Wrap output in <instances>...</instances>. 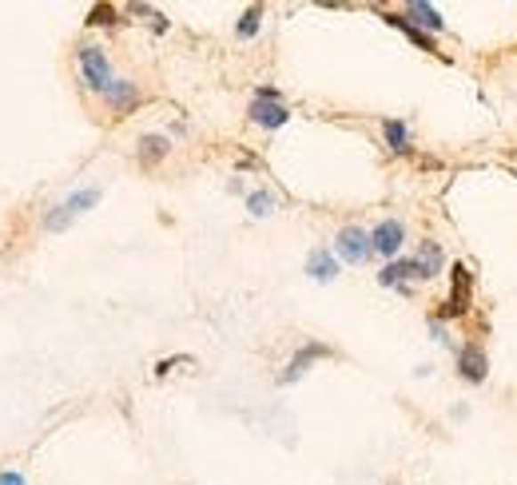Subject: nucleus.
I'll return each mask as SVG.
<instances>
[{
  "mask_svg": "<svg viewBox=\"0 0 517 485\" xmlns=\"http://www.w3.org/2000/svg\"><path fill=\"white\" fill-rule=\"evenodd\" d=\"M76 64H80V84L92 92V96H104V92L112 88L116 72H112V61H108V48L80 44L76 48Z\"/></svg>",
  "mask_w": 517,
  "mask_h": 485,
  "instance_id": "f257e3e1",
  "label": "nucleus"
},
{
  "mask_svg": "<svg viewBox=\"0 0 517 485\" xmlns=\"http://www.w3.org/2000/svg\"><path fill=\"white\" fill-rule=\"evenodd\" d=\"M96 203H100V187H80V191H72L68 199H61L56 207L44 211V231H53V235L68 231V227H72L84 211L96 207Z\"/></svg>",
  "mask_w": 517,
  "mask_h": 485,
  "instance_id": "f03ea898",
  "label": "nucleus"
},
{
  "mask_svg": "<svg viewBox=\"0 0 517 485\" xmlns=\"http://www.w3.org/2000/svg\"><path fill=\"white\" fill-rule=\"evenodd\" d=\"M470 299H473L470 267H465V263H454V267H450V299L442 303L438 319H462V314L470 311Z\"/></svg>",
  "mask_w": 517,
  "mask_h": 485,
  "instance_id": "7ed1b4c3",
  "label": "nucleus"
},
{
  "mask_svg": "<svg viewBox=\"0 0 517 485\" xmlns=\"http://www.w3.org/2000/svg\"><path fill=\"white\" fill-rule=\"evenodd\" d=\"M370 231H362L359 223H346L343 231L335 235V259L338 263H351V267H359V263L370 259Z\"/></svg>",
  "mask_w": 517,
  "mask_h": 485,
  "instance_id": "20e7f679",
  "label": "nucleus"
},
{
  "mask_svg": "<svg viewBox=\"0 0 517 485\" xmlns=\"http://www.w3.org/2000/svg\"><path fill=\"white\" fill-rule=\"evenodd\" d=\"M323 359H335V351H330L327 343H303L299 351L291 354V362L283 366V374H279V382H283V386H291V382H299L303 374L311 370V366H315V362H323Z\"/></svg>",
  "mask_w": 517,
  "mask_h": 485,
  "instance_id": "39448f33",
  "label": "nucleus"
},
{
  "mask_svg": "<svg viewBox=\"0 0 517 485\" xmlns=\"http://www.w3.org/2000/svg\"><path fill=\"white\" fill-rule=\"evenodd\" d=\"M378 283L383 287H394V291H402V295H410V283H426V275H422V267H418V259H390L383 271H378Z\"/></svg>",
  "mask_w": 517,
  "mask_h": 485,
  "instance_id": "423d86ee",
  "label": "nucleus"
},
{
  "mask_svg": "<svg viewBox=\"0 0 517 485\" xmlns=\"http://www.w3.org/2000/svg\"><path fill=\"white\" fill-rule=\"evenodd\" d=\"M402 243H406V227H402V219H383V223L370 231V251L375 255H383V259H398L402 255Z\"/></svg>",
  "mask_w": 517,
  "mask_h": 485,
  "instance_id": "0eeeda50",
  "label": "nucleus"
},
{
  "mask_svg": "<svg viewBox=\"0 0 517 485\" xmlns=\"http://www.w3.org/2000/svg\"><path fill=\"white\" fill-rule=\"evenodd\" d=\"M247 120L263 127V132H279L287 120H291V108L283 104V100H251V108H247Z\"/></svg>",
  "mask_w": 517,
  "mask_h": 485,
  "instance_id": "6e6552de",
  "label": "nucleus"
},
{
  "mask_svg": "<svg viewBox=\"0 0 517 485\" xmlns=\"http://www.w3.org/2000/svg\"><path fill=\"white\" fill-rule=\"evenodd\" d=\"M457 374H462L470 386H481V382H486L489 359H486V351H481L478 343H465L462 351H457Z\"/></svg>",
  "mask_w": 517,
  "mask_h": 485,
  "instance_id": "1a4fd4ad",
  "label": "nucleus"
},
{
  "mask_svg": "<svg viewBox=\"0 0 517 485\" xmlns=\"http://www.w3.org/2000/svg\"><path fill=\"white\" fill-rule=\"evenodd\" d=\"M140 84H132V80H120L116 76L112 80V88L104 92V104H108V112H116V116H128V112H135L140 108Z\"/></svg>",
  "mask_w": 517,
  "mask_h": 485,
  "instance_id": "9d476101",
  "label": "nucleus"
},
{
  "mask_svg": "<svg viewBox=\"0 0 517 485\" xmlns=\"http://www.w3.org/2000/svg\"><path fill=\"white\" fill-rule=\"evenodd\" d=\"M135 159H140V167L143 172H151V167H159L167 156H172V140L167 135H159V132H148V135H140V143H135Z\"/></svg>",
  "mask_w": 517,
  "mask_h": 485,
  "instance_id": "9b49d317",
  "label": "nucleus"
},
{
  "mask_svg": "<svg viewBox=\"0 0 517 485\" xmlns=\"http://www.w3.org/2000/svg\"><path fill=\"white\" fill-rule=\"evenodd\" d=\"M402 16L414 24V28H422V32H426V36H430V32H442V28H446L442 12H438L434 4H426V0H410Z\"/></svg>",
  "mask_w": 517,
  "mask_h": 485,
  "instance_id": "f8f14e48",
  "label": "nucleus"
},
{
  "mask_svg": "<svg viewBox=\"0 0 517 485\" xmlns=\"http://www.w3.org/2000/svg\"><path fill=\"white\" fill-rule=\"evenodd\" d=\"M307 275L315 279V283H335L338 279V259L330 247H315V251L307 255Z\"/></svg>",
  "mask_w": 517,
  "mask_h": 485,
  "instance_id": "ddd939ff",
  "label": "nucleus"
},
{
  "mask_svg": "<svg viewBox=\"0 0 517 485\" xmlns=\"http://www.w3.org/2000/svg\"><path fill=\"white\" fill-rule=\"evenodd\" d=\"M378 16H383V20L390 24V28H398V32H402V36H406V40H414V44H418V48H422V53H438L434 36H426V32H422V28H414V24H410V20H406V16H402V12H378Z\"/></svg>",
  "mask_w": 517,
  "mask_h": 485,
  "instance_id": "4468645a",
  "label": "nucleus"
},
{
  "mask_svg": "<svg viewBox=\"0 0 517 485\" xmlns=\"http://www.w3.org/2000/svg\"><path fill=\"white\" fill-rule=\"evenodd\" d=\"M418 267H422V275H426V283L430 279H438V271H442V263H446V255H442V243H434V239H426L418 247Z\"/></svg>",
  "mask_w": 517,
  "mask_h": 485,
  "instance_id": "2eb2a0df",
  "label": "nucleus"
},
{
  "mask_svg": "<svg viewBox=\"0 0 517 485\" xmlns=\"http://www.w3.org/2000/svg\"><path fill=\"white\" fill-rule=\"evenodd\" d=\"M383 135H386V148L394 151V156H406V151H410V127L402 120H383Z\"/></svg>",
  "mask_w": 517,
  "mask_h": 485,
  "instance_id": "dca6fc26",
  "label": "nucleus"
},
{
  "mask_svg": "<svg viewBox=\"0 0 517 485\" xmlns=\"http://www.w3.org/2000/svg\"><path fill=\"white\" fill-rule=\"evenodd\" d=\"M259 28H263V4H247L239 16V24H235V36L251 40V36H259Z\"/></svg>",
  "mask_w": 517,
  "mask_h": 485,
  "instance_id": "f3484780",
  "label": "nucleus"
},
{
  "mask_svg": "<svg viewBox=\"0 0 517 485\" xmlns=\"http://www.w3.org/2000/svg\"><path fill=\"white\" fill-rule=\"evenodd\" d=\"M84 24H88V28H112V24H120V8L116 4H92L88 16H84Z\"/></svg>",
  "mask_w": 517,
  "mask_h": 485,
  "instance_id": "a211bd4d",
  "label": "nucleus"
},
{
  "mask_svg": "<svg viewBox=\"0 0 517 485\" xmlns=\"http://www.w3.org/2000/svg\"><path fill=\"white\" fill-rule=\"evenodd\" d=\"M275 207H279V199H275L271 191H263V187H259V191H247V211H251L255 219L275 215Z\"/></svg>",
  "mask_w": 517,
  "mask_h": 485,
  "instance_id": "6ab92c4d",
  "label": "nucleus"
},
{
  "mask_svg": "<svg viewBox=\"0 0 517 485\" xmlns=\"http://www.w3.org/2000/svg\"><path fill=\"white\" fill-rule=\"evenodd\" d=\"M0 485H28L20 470H0Z\"/></svg>",
  "mask_w": 517,
  "mask_h": 485,
  "instance_id": "aec40b11",
  "label": "nucleus"
},
{
  "mask_svg": "<svg viewBox=\"0 0 517 485\" xmlns=\"http://www.w3.org/2000/svg\"><path fill=\"white\" fill-rule=\"evenodd\" d=\"M255 96H259V100H283V92L271 88V84H263V88H255Z\"/></svg>",
  "mask_w": 517,
  "mask_h": 485,
  "instance_id": "412c9836",
  "label": "nucleus"
}]
</instances>
